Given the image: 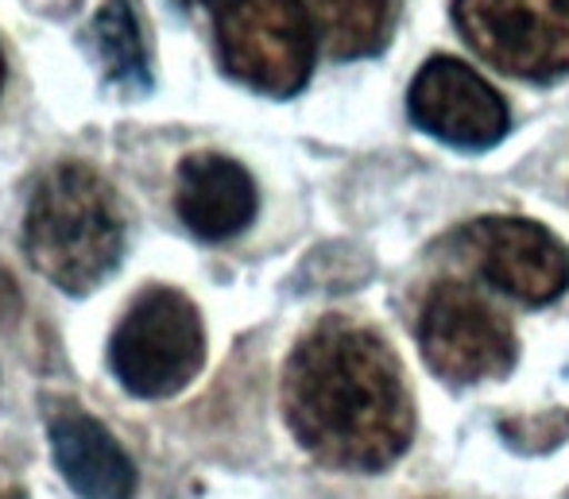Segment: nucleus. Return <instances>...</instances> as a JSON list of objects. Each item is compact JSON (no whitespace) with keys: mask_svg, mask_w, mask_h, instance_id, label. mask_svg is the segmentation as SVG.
<instances>
[{"mask_svg":"<svg viewBox=\"0 0 569 499\" xmlns=\"http://www.w3.org/2000/svg\"><path fill=\"white\" fill-rule=\"evenodd\" d=\"M283 415L295 441L330 469L380 472L407 453L415 407L403 365L376 329L326 318L283 368Z\"/></svg>","mask_w":569,"mask_h":499,"instance_id":"obj_1","label":"nucleus"},{"mask_svg":"<svg viewBox=\"0 0 569 499\" xmlns=\"http://www.w3.org/2000/svg\"><path fill=\"white\" fill-rule=\"evenodd\" d=\"M31 268L70 295L101 287L124 256V206L90 163L62 159L36 179L23 209Z\"/></svg>","mask_w":569,"mask_h":499,"instance_id":"obj_2","label":"nucleus"},{"mask_svg":"<svg viewBox=\"0 0 569 499\" xmlns=\"http://www.w3.org/2000/svg\"><path fill=\"white\" fill-rule=\"evenodd\" d=\"M221 67L248 90L291 98L315 70V16L302 0H206Z\"/></svg>","mask_w":569,"mask_h":499,"instance_id":"obj_3","label":"nucleus"},{"mask_svg":"<svg viewBox=\"0 0 569 499\" xmlns=\"http://www.w3.org/2000/svg\"><path fill=\"white\" fill-rule=\"evenodd\" d=\"M206 365L198 306L171 287H148L132 299L109 341V368L136 399H167Z\"/></svg>","mask_w":569,"mask_h":499,"instance_id":"obj_4","label":"nucleus"},{"mask_svg":"<svg viewBox=\"0 0 569 499\" xmlns=\"http://www.w3.org/2000/svg\"><path fill=\"white\" fill-rule=\"evenodd\" d=\"M415 333L427 365L453 383L496 380L519 352L508 318L461 279H442L422 295Z\"/></svg>","mask_w":569,"mask_h":499,"instance_id":"obj_5","label":"nucleus"},{"mask_svg":"<svg viewBox=\"0 0 569 499\" xmlns=\"http://www.w3.org/2000/svg\"><path fill=\"white\" fill-rule=\"evenodd\" d=\"M465 43L516 78L569 74V0H453Z\"/></svg>","mask_w":569,"mask_h":499,"instance_id":"obj_6","label":"nucleus"},{"mask_svg":"<svg viewBox=\"0 0 569 499\" xmlns=\"http://www.w3.org/2000/svg\"><path fill=\"white\" fill-rule=\"evenodd\" d=\"M450 248L485 283L527 306L555 302L569 287L566 244L523 217H477L453 232Z\"/></svg>","mask_w":569,"mask_h":499,"instance_id":"obj_7","label":"nucleus"},{"mask_svg":"<svg viewBox=\"0 0 569 499\" xmlns=\"http://www.w3.org/2000/svg\"><path fill=\"white\" fill-rule=\"evenodd\" d=\"M411 120L422 132L465 151H485L508 136V104L461 59L438 54L415 74L407 93Z\"/></svg>","mask_w":569,"mask_h":499,"instance_id":"obj_8","label":"nucleus"},{"mask_svg":"<svg viewBox=\"0 0 569 499\" xmlns=\"http://www.w3.org/2000/svg\"><path fill=\"white\" fill-rule=\"evenodd\" d=\"M174 213L198 240H229L256 217V182L237 159L198 151L174 174Z\"/></svg>","mask_w":569,"mask_h":499,"instance_id":"obj_9","label":"nucleus"},{"mask_svg":"<svg viewBox=\"0 0 569 499\" xmlns=\"http://www.w3.org/2000/svg\"><path fill=\"white\" fill-rule=\"evenodd\" d=\"M51 433L54 465L62 469L67 485L82 499H132L136 496V465L117 446V438L74 407H62L47 422Z\"/></svg>","mask_w":569,"mask_h":499,"instance_id":"obj_10","label":"nucleus"},{"mask_svg":"<svg viewBox=\"0 0 569 499\" xmlns=\"http://www.w3.org/2000/svg\"><path fill=\"white\" fill-rule=\"evenodd\" d=\"M93 59L101 74L120 93H148L151 90V67H148V36H143L140 0H106L90 23Z\"/></svg>","mask_w":569,"mask_h":499,"instance_id":"obj_11","label":"nucleus"},{"mask_svg":"<svg viewBox=\"0 0 569 499\" xmlns=\"http://www.w3.org/2000/svg\"><path fill=\"white\" fill-rule=\"evenodd\" d=\"M310 16L330 59H368L388 47L399 0H310Z\"/></svg>","mask_w":569,"mask_h":499,"instance_id":"obj_12","label":"nucleus"},{"mask_svg":"<svg viewBox=\"0 0 569 499\" xmlns=\"http://www.w3.org/2000/svg\"><path fill=\"white\" fill-rule=\"evenodd\" d=\"M500 430L519 449H555L569 433V415L566 410H547L539 418H511V422H500Z\"/></svg>","mask_w":569,"mask_h":499,"instance_id":"obj_13","label":"nucleus"},{"mask_svg":"<svg viewBox=\"0 0 569 499\" xmlns=\"http://www.w3.org/2000/svg\"><path fill=\"white\" fill-rule=\"evenodd\" d=\"M0 499H28V492H23V485L16 480V472L8 469L4 461H0Z\"/></svg>","mask_w":569,"mask_h":499,"instance_id":"obj_14","label":"nucleus"},{"mask_svg":"<svg viewBox=\"0 0 569 499\" xmlns=\"http://www.w3.org/2000/svg\"><path fill=\"white\" fill-rule=\"evenodd\" d=\"M0 86H4V54H0Z\"/></svg>","mask_w":569,"mask_h":499,"instance_id":"obj_15","label":"nucleus"}]
</instances>
